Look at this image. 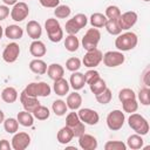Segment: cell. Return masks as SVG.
Instances as JSON below:
<instances>
[{
	"label": "cell",
	"instance_id": "6da1fadb",
	"mask_svg": "<svg viewBox=\"0 0 150 150\" xmlns=\"http://www.w3.org/2000/svg\"><path fill=\"white\" fill-rule=\"evenodd\" d=\"M138 42V38L132 32H125L123 34H118L115 40V47L120 52H128L136 47Z\"/></svg>",
	"mask_w": 150,
	"mask_h": 150
},
{
	"label": "cell",
	"instance_id": "7a4b0ae2",
	"mask_svg": "<svg viewBox=\"0 0 150 150\" xmlns=\"http://www.w3.org/2000/svg\"><path fill=\"white\" fill-rule=\"evenodd\" d=\"M128 124L129 127L138 135L143 136V135H146L149 132V123L148 121L139 114H136V112H132L130 114L129 118H128Z\"/></svg>",
	"mask_w": 150,
	"mask_h": 150
},
{
	"label": "cell",
	"instance_id": "3957f363",
	"mask_svg": "<svg viewBox=\"0 0 150 150\" xmlns=\"http://www.w3.org/2000/svg\"><path fill=\"white\" fill-rule=\"evenodd\" d=\"M45 28L48 35V39L52 42H60L63 38V30L61 28L60 22L56 19L49 18L45 22Z\"/></svg>",
	"mask_w": 150,
	"mask_h": 150
},
{
	"label": "cell",
	"instance_id": "277c9868",
	"mask_svg": "<svg viewBox=\"0 0 150 150\" xmlns=\"http://www.w3.org/2000/svg\"><path fill=\"white\" fill-rule=\"evenodd\" d=\"M23 90L27 95L34 96V97H39V96L46 97V96H49L52 93L50 86L46 82H32Z\"/></svg>",
	"mask_w": 150,
	"mask_h": 150
},
{
	"label": "cell",
	"instance_id": "5b68a950",
	"mask_svg": "<svg viewBox=\"0 0 150 150\" xmlns=\"http://www.w3.org/2000/svg\"><path fill=\"white\" fill-rule=\"evenodd\" d=\"M88 22V18L82 14V13H79L76 15H74L71 19H69L67 22H66V32L68 34H71V35H75L76 33H79L83 27H86Z\"/></svg>",
	"mask_w": 150,
	"mask_h": 150
},
{
	"label": "cell",
	"instance_id": "8992f818",
	"mask_svg": "<svg viewBox=\"0 0 150 150\" xmlns=\"http://www.w3.org/2000/svg\"><path fill=\"white\" fill-rule=\"evenodd\" d=\"M101 40V33L97 28H89L87 30V33L84 34V36L82 38V47L88 52V50H93L96 49L98 42Z\"/></svg>",
	"mask_w": 150,
	"mask_h": 150
},
{
	"label": "cell",
	"instance_id": "52a82bcc",
	"mask_svg": "<svg viewBox=\"0 0 150 150\" xmlns=\"http://www.w3.org/2000/svg\"><path fill=\"white\" fill-rule=\"evenodd\" d=\"M124 120H125V116H124V112H122V110H118V109L111 110L107 116V125L110 130L116 131L123 127Z\"/></svg>",
	"mask_w": 150,
	"mask_h": 150
},
{
	"label": "cell",
	"instance_id": "ba28073f",
	"mask_svg": "<svg viewBox=\"0 0 150 150\" xmlns=\"http://www.w3.org/2000/svg\"><path fill=\"white\" fill-rule=\"evenodd\" d=\"M124 60H125V57H124L123 53L120 50H109V52L104 53L103 57H102L104 66L110 67V68L121 66L124 62Z\"/></svg>",
	"mask_w": 150,
	"mask_h": 150
},
{
	"label": "cell",
	"instance_id": "9c48e42d",
	"mask_svg": "<svg viewBox=\"0 0 150 150\" xmlns=\"http://www.w3.org/2000/svg\"><path fill=\"white\" fill-rule=\"evenodd\" d=\"M102 57H103V54L100 49L96 48V49H93V50H88L86 53V55L83 56L82 63L87 68H95L101 63Z\"/></svg>",
	"mask_w": 150,
	"mask_h": 150
},
{
	"label": "cell",
	"instance_id": "30bf717a",
	"mask_svg": "<svg viewBox=\"0 0 150 150\" xmlns=\"http://www.w3.org/2000/svg\"><path fill=\"white\" fill-rule=\"evenodd\" d=\"M28 14H29V8L26 2H16L15 5H13V8L11 11V18L16 22L23 21L28 16Z\"/></svg>",
	"mask_w": 150,
	"mask_h": 150
},
{
	"label": "cell",
	"instance_id": "8fae6325",
	"mask_svg": "<svg viewBox=\"0 0 150 150\" xmlns=\"http://www.w3.org/2000/svg\"><path fill=\"white\" fill-rule=\"evenodd\" d=\"M30 144V136L27 132H15L12 138V148L14 150H25Z\"/></svg>",
	"mask_w": 150,
	"mask_h": 150
},
{
	"label": "cell",
	"instance_id": "7c38bea8",
	"mask_svg": "<svg viewBox=\"0 0 150 150\" xmlns=\"http://www.w3.org/2000/svg\"><path fill=\"white\" fill-rule=\"evenodd\" d=\"M19 55H20V47H19V45H18L16 42H11V43H8V45L5 47L4 52H2V59H4V61L7 62V63H13V62H15V61L18 60Z\"/></svg>",
	"mask_w": 150,
	"mask_h": 150
},
{
	"label": "cell",
	"instance_id": "4fadbf2b",
	"mask_svg": "<svg viewBox=\"0 0 150 150\" xmlns=\"http://www.w3.org/2000/svg\"><path fill=\"white\" fill-rule=\"evenodd\" d=\"M81 122H83L84 124H89V125H95L98 123L100 116L97 114V111L90 109V108H82L79 110L77 112Z\"/></svg>",
	"mask_w": 150,
	"mask_h": 150
},
{
	"label": "cell",
	"instance_id": "5bb4252c",
	"mask_svg": "<svg viewBox=\"0 0 150 150\" xmlns=\"http://www.w3.org/2000/svg\"><path fill=\"white\" fill-rule=\"evenodd\" d=\"M136 22H137V13L134 11H128V12L121 14L118 18V23H120V27L122 30L130 29Z\"/></svg>",
	"mask_w": 150,
	"mask_h": 150
},
{
	"label": "cell",
	"instance_id": "9a60e30c",
	"mask_svg": "<svg viewBox=\"0 0 150 150\" xmlns=\"http://www.w3.org/2000/svg\"><path fill=\"white\" fill-rule=\"evenodd\" d=\"M20 102L23 107V109L26 111H29V112H33V110L40 105V102L38 100V97H34V96H29L25 93V90L21 91L20 94Z\"/></svg>",
	"mask_w": 150,
	"mask_h": 150
},
{
	"label": "cell",
	"instance_id": "2e32d148",
	"mask_svg": "<svg viewBox=\"0 0 150 150\" xmlns=\"http://www.w3.org/2000/svg\"><path fill=\"white\" fill-rule=\"evenodd\" d=\"M79 145L83 150H95L97 148V139L89 134H83L79 137Z\"/></svg>",
	"mask_w": 150,
	"mask_h": 150
},
{
	"label": "cell",
	"instance_id": "e0dca14e",
	"mask_svg": "<svg viewBox=\"0 0 150 150\" xmlns=\"http://www.w3.org/2000/svg\"><path fill=\"white\" fill-rule=\"evenodd\" d=\"M29 53L35 57V59H40L42 56L46 55L47 53V48L45 46V43L40 40H34L30 46H29Z\"/></svg>",
	"mask_w": 150,
	"mask_h": 150
},
{
	"label": "cell",
	"instance_id": "ac0fdd59",
	"mask_svg": "<svg viewBox=\"0 0 150 150\" xmlns=\"http://www.w3.org/2000/svg\"><path fill=\"white\" fill-rule=\"evenodd\" d=\"M26 30H27V34L29 38H32L33 40H39V38L41 36L42 34V28H41V25L35 21V20H30L28 21L27 26H26Z\"/></svg>",
	"mask_w": 150,
	"mask_h": 150
},
{
	"label": "cell",
	"instance_id": "d6986e66",
	"mask_svg": "<svg viewBox=\"0 0 150 150\" xmlns=\"http://www.w3.org/2000/svg\"><path fill=\"white\" fill-rule=\"evenodd\" d=\"M70 86L74 90H80L84 87L86 84V79H84V74L80 73V71H73V74L70 75L69 79Z\"/></svg>",
	"mask_w": 150,
	"mask_h": 150
},
{
	"label": "cell",
	"instance_id": "ffe728a7",
	"mask_svg": "<svg viewBox=\"0 0 150 150\" xmlns=\"http://www.w3.org/2000/svg\"><path fill=\"white\" fill-rule=\"evenodd\" d=\"M4 33H5L6 38H8L11 40H19L23 35V29L18 25H8L5 28Z\"/></svg>",
	"mask_w": 150,
	"mask_h": 150
},
{
	"label": "cell",
	"instance_id": "44dd1931",
	"mask_svg": "<svg viewBox=\"0 0 150 150\" xmlns=\"http://www.w3.org/2000/svg\"><path fill=\"white\" fill-rule=\"evenodd\" d=\"M47 74L49 76V79H52L53 81H55V80H59V79L63 77L64 69L59 63H52V64H49L47 67Z\"/></svg>",
	"mask_w": 150,
	"mask_h": 150
},
{
	"label": "cell",
	"instance_id": "7402d4cb",
	"mask_svg": "<svg viewBox=\"0 0 150 150\" xmlns=\"http://www.w3.org/2000/svg\"><path fill=\"white\" fill-rule=\"evenodd\" d=\"M29 69L34 74L43 75L47 73V63L41 59H34L29 62Z\"/></svg>",
	"mask_w": 150,
	"mask_h": 150
},
{
	"label": "cell",
	"instance_id": "603a6c76",
	"mask_svg": "<svg viewBox=\"0 0 150 150\" xmlns=\"http://www.w3.org/2000/svg\"><path fill=\"white\" fill-rule=\"evenodd\" d=\"M69 87H70V86H69L68 81H67L66 79L61 77V79L54 81L53 89H54V91H55L56 95H59V96H64L66 94H68Z\"/></svg>",
	"mask_w": 150,
	"mask_h": 150
},
{
	"label": "cell",
	"instance_id": "cb8c5ba5",
	"mask_svg": "<svg viewBox=\"0 0 150 150\" xmlns=\"http://www.w3.org/2000/svg\"><path fill=\"white\" fill-rule=\"evenodd\" d=\"M66 104H67V107H68L69 109L76 110V109H79V108L81 107V104H82V96H81L79 93L74 91V93H71V94H69V95L67 96Z\"/></svg>",
	"mask_w": 150,
	"mask_h": 150
},
{
	"label": "cell",
	"instance_id": "d4e9b609",
	"mask_svg": "<svg viewBox=\"0 0 150 150\" xmlns=\"http://www.w3.org/2000/svg\"><path fill=\"white\" fill-rule=\"evenodd\" d=\"M73 137H74V134H73V130H71V128H69V127H63V128H61L59 131H57V141H59V143H61V144H67V143H69L71 139H73Z\"/></svg>",
	"mask_w": 150,
	"mask_h": 150
},
{
	"label": "cell",
	"instance_id": "484cf974",
	"mask_svg": "<svg viewBox=\"0 0 150 150\" xmlns=\"http://www.w3.org/2000/svg\"><path fill=\"white\" fill-rule=\"evenodd\" d=\"M1 98L6 103H14L18 100V91L13 87H6L1 91Z\"/></svg>",
	"mask_w": 150,
	"mask_h": 150
},
{
	"label": "cell",
	"instance_id": "4316f807",
	"mask_svg": "<svg viewBox=\"0 0 150 150\" xmlns=\"http://www.w3.org/2000/svg\"><path fill=\"white\" fill-rule=\"evenodd\" d=\"M19 124H21L22 127H32L34 123V116L32 112L29 111H20L18 112V117H16Z\"/></svg>",
	"mask_w": 150,
	"mask_h": 150
},
{
	"label": "cell",
	"instance_id": "83f0119b",
	"mask_svg": "<svg viewBox=\"0 0 150 150\" xmlns=\"http://www.w3.org/2000/svg\"><path fill=\"white\" fill-rule=\"evenodd\" d=\"M143 143H144V141H143L142 136L138 135V134H134V135L128 137L127 148H130L132 150H137V149H141L143 146Z\"/></svg>",
	"mask_w": 150,
	"mask_h": 150
},
{
	"label": "cell",
	"instance_id": "f1b7e54d",
	"mask_svg": "<svg viewBox=\"0 0 150 150\" xmlns=\"http://www.w3.org/2000/svg\"><path fill=\"white\" fill-rule=\"evenodd\" d=\"M107 16L102 13H94L91 14L90 16V25L95 28H102L105 26V22H107Z\"/></svg>",
	"mask_w": 150,
	"mask_h": 150
},
{
	"label": "cell",
	"instance_id": "f546056e",
	"mask_svg": "<svg viewBox=\"0 0 150 150\" xmlns=\"http://www.w3.org/2000/svg\"><path fill=\"white\" fill-rule=\"evenodd\" d=\"M104 27L108 30V33L111 35H118L122 32L120 23H118V19H108Z\"/></svg>",
	"mask_w": 150,
	"mask_h": 150
},
{
	"label": "cell",
	"instance_id": "4dcf8cb0",
	"mask_svg": "<svg viewBox=\"0 0 150 150\" xmlns=\"http://www.w3.org/2000/svg\"><path fill=\"white\" fill-rule=\"evenodd\" d=\"M79 46H80V41H79V39L75 35L69 34L66 38V40H64V47H66V49L68 52H71V53L73 52H76L77 48H79Z\"/></svg>",
	"mask_w": 150,
	"mask_h": 150
},
{
	"label": "cell",
	"instance_id": "1f68e13d",
	"mask_svg": "<svg viewBox=\"0 0 150 150\" xmlns=\"http://www.w3.org/2000/svg\"><path fill=\"white\" fill-rule=\"evenodd\" d=\"M89 88H90V91L94 94V95H97L100 93H102L105 88H107V84H105V81L101 77L96 79L95 81H93L90 84H89Z\"/></svg>",
	"mask_w": 150,
	"mask_h": 150
},
{
	"label": "cell",
	"instance_id": "d6a6232c",
	"mask_svg": "<svg viewBox=\"0 0 150 150\" xmlns=\"http://www.w3.org/2000/svg\"><path fill=\"white\" fill-rule=\"evenodd\" d=\"M33 116L36 118V120H39V121H45V120H47L48 117H49V115H50V112H49V109L47 108V107H45V105H38L34 110H33Z\"/></svg>",
	"mask_w": 150,
	"mask_h": 150
},
{
	"label": "cell",
	"instance_id": "836d02e7",
	"mask_svg": "<svg viewBox=\"0 0 150 150\" xmlns=\"http://www.w3.org/2000/svg\"><path fill=\"white\" fill-rule=\"evenodd\" d=\"M4 129L6 132L8 134H15L19 129V122L16 118H13V117H9V118H6L4 121Z\"/></svg>",
	"mask_w": 150,
	"mask_h": 150
},
{
	"label": "cell",
	"instance_id": "e575fe53",
	"mask_svg": "<svg viewBox=\"0 0 150 150\" xmlns=\"http://www.w3.org/2000/svg\"><path fill=\"white\" fill-rule=\"evenodd\" d=\"M52 109H53V112L56 115V116H63L66 112H67V104L64 101L62 100H56L53 102V105H52Z\"/></svg>",
	"mask_w": 150,
	"mask_h": 150
},
{
	"label": "cell",
	"instance_id": "d590c367",
	"mask_svg": "<svg viewBox=\"0 0 150 150\" xmlns=\"http://www.w3.org/2000/svg\"><path fill=\"white\" fill-rule=\"evenodd\" d=\"M70 7L67 6V5H59L55 7L54 9V15L57 18V19H66L70 15Z\"/></svg>",
	"mask_w": 150,
	"mask_h": 150
},
{
	"label": "cell",
	"instance_id": "8d00e7d4",
	"mask_svg": "<svg viewBox=\"0 0 150 150\" xmlns=\"http://www.w3.org/2000/svg\"><path fill=\"white\" fill-rule=\"evenodd\" d=\"M95 97H96V101H97L98 103H101V104H107V103H109V102L111 101L112 94H111V90L107 87L102 93L95 95Z\"/></svg>",
	"mask_w": 150,
	"mask_h": 150
},
{
	"label": "cell",
	"instance_id": "74e56055",
	"mask_svg": "<svg viewBox=\"0 0 150 150\" xmlns=\"http://www.w3.org/2000/svg\"><path fill=\"white\" fill-rule=\"evenodd\" d=\"M122 108H123V111H124V112L132 114V112H135V111L138 109V103H137L136 98L128 100V101L122 102Z\"/></svg>",
	"mask_w": 150,
	"mask_h": 150
},
{
	"label": "cell",
	"instance_id": "f35d334b",
	"mask_svg": "<svg viewBox=\"0 0 150 150\" xmlns=\"http://www.w3.org/2000/svg\"><path fill=\"white\" fill-rule=\"evenodd\" d=\"M132 98H136V94L132 89L130 88H123L122 90H120L118 93V100L121 102H124V101H128V100H132Z\"/></svg>",
	"mask_w": 150,
	"mask_h": 150
},
{
	"label": "cell",
	"instance_id": "ab89813d",
	"mask_svg": "<svg viewBox=\"0 0 150 150\" xmlns=\"http://www.w3.org/2000/svg\"><path fill=\"white\" fill-rule=\"evenodd\" d=\"M105 150H127V144L121 141H108L104 144Z\"/></svg>",
	"mask_w": 150,
	"mask_h": 150
},
{
	"label": "cell",
	"instance_id": "60d3db41",
	"mask_svg": "<svg viewBox=\"0 0 150 150\" xmlns=\"http://www.w3.org/2000/svg\"><path fill=\"white\" fill-rule=\"evenodd\" d=\"M66 68L69 71H77L81 68V60L79 57H69L66 61Z\"/></svg>",
	"mask_w": 150,
	"mask_h": 150
},
{
	"label": "cell",
	"instance_id": "b9f144b4",
	"mask_svg": "<svg viewBox=\"0 0 150 150\" xmlns=\"http://www.w3.org/2000/svg\"><path fill=\"white\" fill-rule=\"evenodd\" d=\"M138 100L143 105H149L150 104V89L149 87L142 88L138 91Z\"/></svg>",
	"mask_w": 150,
	"mask_h": 150
},
{
	"label": "cell",
	"instance_id": "7bdbcfd3",
	"mask_svg": "<svg viewBox=\"0 0 150 150\" xmlns=\"http://www.w3.org/2000/svg\"><path fill=\"white\" fill-rule=\"evenodd\" d=\"M121 14L122 13H121V11H120V8L117 6L110 5V6H108L105 8V14L104 15L107 16V19H118Z\"/></svg>",
	"mask_w": 150,
	"mask_h": 150
},
{
	"label": "cell",
	"instance_id": "ee69618b",
	"mask_svg": "<svg viewBox=\"0 0 150 150\" xmlns=\"http://www.w3.org/2000/svg\"><path fill=\"white\" fill-rule=\"evenodd\" d=\"M80 122H81V120H80L77 112H74V110H73L71 112H69V114L67 115V117H66V125L69 127V128H74V127H75L76 124H79Z\"/></svg>",
	"mask_w": 150,
	"mask_h": 150
},
{
	"label": "cell",
	"instance_id": "f6af8a7d",
	"mask_svg": "<svg viewBox=\"0 0 150 150\" xmlns=\"http://www.w3.org/2000/svg\"><path fill=\"white\" fill-rule=\"evenodd\" d=\"M98 77H101V76H100V73H98L97 70L90 69V70H88V71H86V73H84L86 83H88V84H90L93 81H95V80H96V79H98Z\"/></svg>",
	"mask_w": 150,
	"mask_h": 150
},
{
	"label": "cell",
	"instance_id": "bcb514c9",
	"mask_svg": "<svg viewBox=\"0 0 150 150\" xmlns=\"http://www.w3.org/2000/svg\"><path fill=\"white\" fill-rule=\"evenodd\" d=\"M71 130H73V134H74L75 137H80L81 135L84 134V131H86V125H84L83 122H80V123L76 124L74 128H71Z\"/></svg>",
	"mask_w": 150,
	"mask_h": 150
},
{
	"label": "cell",
	"instance_id": "7dc6e473",
	"mask_svg": "<svg viewBox=\"0 0 150 150\" xmlns=\"http://www.w3.org/2000/svg\"><path fill=\"white\" fill-rule=\"evenodd\" d=\"M40 4L46 8H55L60 5V0H39Z\"/></svg>",
	"mask_w": 150,
	"mask_h": 150
},
{
	"label": "cell",
	"instance_id": "c3c4849f",
	"mask_svg": "<svg viewBox=\"0 0 150 150\" xmlns=\"http://www.w3.org/2000/svg\"><path fill=\"white\" fill-rule=\"evenodd\" d=\"M9 15V7L7 5H0V21L5 20Z\"/></svg>",
	"mask_w": 150,
	"mask_h": 150
},
{
	"label": "cell",
	"instance_id": "681fc988",
	"mask_svg": "<svg viewBox=\"0 0 150 150\" xmlns=\"http://www.w3.org/2000/svg\"><path fill=\"white\" fill-rule=\"evenodd\" d=\"M12 145L9 144V142L7 139H1L0 141V150H11Z\"/></svg>",
	"mask_w": 150,
	"mask_h": 150
},
{
	"label": "cell",
	"instance_id": "f907efd6",
	"mask_svg": "<svg viewBox=\"0 0 150 150\" xmlns=\"http://www.w3.org/2000/svg\"><path fill=\"white\" fill-rule=\"evenodd\" d=\"M149 73H150V70H149V68H146V70L144 71V75H143V80H144V83H145L146 87L150 86V82H149V80H148V77H149Z\"/></svg>",
	"mask_w": 150,
	"mask_h": 150
},
{
	"label": "cell",
	"instance_id": "816d5d0a",
	"mask_svg": "<svg viewBox=\"0 0 150 150\" xmlns=\"http://www.w3.org/2000/svg\"><path fill=\"white\" fill-rule=\"evenodd\" d=\"M2 1H4V4L7 5V6H13V5H15V4L18 2V0H2Z\"/></svg>",
	"mask_w": 150,
	"mask_h": 150
},
{
	"label": "cell",
	"instance_id": "f5cc1de1",
	"mask_svg": "<svg viewBox=\"0 0 150 150\" xmlns=\"http://www.w3.org/2000/svg\"><path fill=\"white\" fill-rule=\"evenodd\" d=\"M5 121V114H4V111L0 109V123H2Z\"/></svg>",
	"mask_w": 150,
	"mask_h": 150
},
{
	"label": "cell",
	"instance_id": "db71d44e",
	"mask_svg": "<svg viewBox=\"0 0 150 150\" xmlns=\"http://www.w3.org/2000/svg\"><path fill=\"white\" fill-rule=\"evenodd\" d=\"M2 34H4V28H2L1 25H0V40H1V38H2Z\"/></svg>",
	"mask_w": 150,
	"mask_h": 150
},
{
	"label": "cell",
	"instance_id": "11a10c76",
	"mask_svg": "<svg viewBox=\"0 0 150 150\" xmlns=\"http://www.w3.org/2000/svg\"><path fill=\"white\" fill-rule=\"evenodd\" d=\"M144 1H150V0H144Z\"/></svg>",
	"mask_w": 150,
	"mask_h": 150
}]
</instances>
